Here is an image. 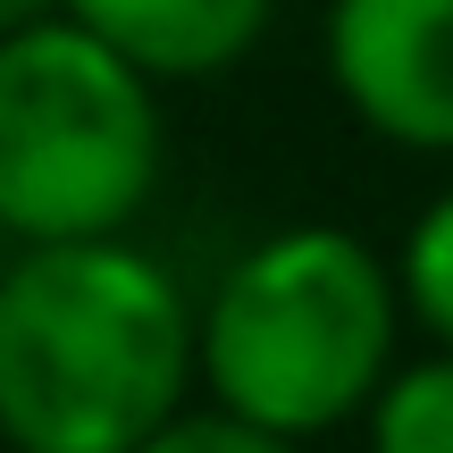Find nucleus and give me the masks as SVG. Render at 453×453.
I'll list each match as a JSON object with an SVG mask.
<instances>
[{
	"label": "nucleus",
	"mask_w": 453,
	"mask_h": 453,
	"mask_svg": "<svg viewBox=\"0 0 453 453\" xmlns=\"http://www.w3.org/2000/svg\"><path fill=\"white\" fill-rule=\"evenodd\" d=\"M319 59L378 143L453 160V0H327Z\"/></svg>",
	"instance_id": "obj_4"
},
{
	"label": "nucleus",
	"mask_w": 453,
	"mask_h": 453,
	"mask_svg": "<svg viewBox=\"0 0 453 453\" xmlns=\"http://www.w3.org/2000/svg\"><path fill=\"white\" fill-rule=\"evenodd\" d=\"M370 453H453V344L403 353L361 411Z\"/></svg>",
	"instance_id": "obj_6"
},
{
	"label": "nucleus",
	"mask_w": 453,
	"mask_h": 453,
	"mask_svg": "<svg viewBox=\"0 0 453 453\" xmlns=\"http://www.w3.org/2000/svg\"><path fill=\"white\" fill-rule=\"evenodd\" d=\"M160 84L76 17L0 34V235H127L160 185Z\"/></svg>",
	"instance_id": "obj_3"
},
{
	"label": "nucleus",
	"mask_w": 453,
	"mask_h": 453,
	"mask_svg": "<svg viewBox=\"0 0 453 453\" xmlns=\"http://www.w3.org/2000/svg\"><path fill=\"white\" fill-rule=\"evenodd\" d=\"M34 17H59V0H0V34L34 26Z\"/></svg>",
	"instance_id": "obj_9"
},
{
	"label": "nucleus",
	"mask_w": 453,
	"mask_h": 453,
	"mask_svg": "<svg viewBox=\"0 0 453 453\" xmlns=\"http://www.w3.org/2000/svg\"><path fill=\"white\" fill-rule=\"evenodd\" d=\"M403 277L353 226H277L243 243L202 303V387L277 437H336L403 361Z\"/></svg>",
	"instance_id": "obj_2"
},
{
	"label": "nucleus",
	"mask_w": 453,
	"mask_h": 453,
	"mask_svg": "<svg viewBox=\"0 0 453 453\" xmlns=\"http://www.w3.org/2000/svg\"><path fill=\"white\" fill-rule=\"evenodd\" d=\"M9 252H17V243H9V235H0V269H9Z\"/></svg>",
	"instance_id": "obj_10"
},
{
	"label": "nucleus",
	"mask_w": 453,
	"mask_h": 453,
	"mask_svg": "<svg viewBox=\"0 0 453 453\" xmlns=\"http://www.w3.org/2000/svg\"><path fill=\"white\" fill-rule=\"evenodd\" d=\"M202 387V303L134 235L17 243L0 269V445L143 453Z\"/></svg>",
	"instance_id": "obj_1"
},
{
	"label": "nucleus",
	"mask_w": 453,
	"mask_h": 453,
	"mask_svg": "<svg viewBox=\"0 0 453 453\" xmlns=\"http://www.w3.org/2000/svg\"><path fill=\"white\" fill-rule=\"evenodd\" d=\"M143 453H311V445H303V437H277V428L243 420V411H219V403L194 411V403H185Z\"/></svg>",
	"instance_id": "obj_8"
},
{
	"label": "nucleus",
	"mask_w": 453,
	"mask_h": 453,
	"mask_svg": "<svg viewBox=\"0 0 453 453\" xmlns=\"http://www.w3.org/2000/svg\"><path fill=\"white\" fill-rule=\"evenodd\" d=\"M59 9L118 42L151 84H202L260 50L277 0H59Z\"/></svg>",
	"instance_id": "obj_5"
},
{
	"label": "nucleus",
	"mask_w": 453,
	"mask_h": 453,
	"mask_svg": "<svg viewBox=\"0 0 453 453\" xmlns=\"http://www.w3.org/2000/svg\"><path fill=\"white\" fill-rule=\"evenodd\" d=\"M395 277H403V311L428 344H453V185L411 211L395 243Z\"/></svg>",
	"instance_id": "obj_7"
}]
</instances>
